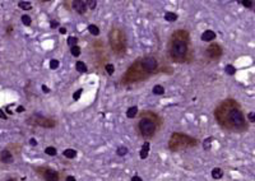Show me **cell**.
I'll return each instance as SVG.
<instances>
[{"mask_svg": "<svg viewBox=\"0 0 255 181\" xmlns=\"http://www.w3.org/2000/svg\"><path fill=\"white\" fill-rule=\"evenodd\" d=\"M20 20H22V23L24 24V26H31V23H32V19H31V17L30 15H27V14H23L22 17H20Z\"/></svg>", "mask_w": 255, "mask_h": 181, "instance_id": "obj_23", "label": "cell"}, {"mask_svg": "<svg viewBox=\"0 0 255 181\" xmlns=\"http://www.w3.org/2000/svg\"><path fill=\"white\" fill-rule=\"evenodd\" d=\"M88 32L92 34V36H98V34H100V28L96 26V24H89V26H88Z\"/></svg>", "mask_w": 255, "mask_h": 181, "instance_id": "obj_19", "label": "cell"}, {"mask_svg": "<svg viewBox=\"0 0 255 181\" xmlns=\"http://www.w3.org/2000/svg\"><path fill=\"white\" fill-rule=\"evenodd\" d=\"M149 154V143L148 142H144L140 148V153H139V157H140L142 159H145L147 157H148Z\"/></svg>", "mask_w": 255, "mask_h": 181, "instance_id": "obj_13", "label": "cell"}, {"mask_svg": "<svg viewBox=\"0 0 255 181\" xmlns=\"http://www.w3.org/2000/svg\"><path fill=\"white\" fill-rule=\"evenodd\" d=\"M131 181H143L140 176H133L131 177Z\"/></svg>", "mask_w": 255, "mask_h": 181, "instance_id": "obj_42", "label": "cell"}, {"mask_svg": "<svg viewBox=\"0 0 255 181\" xmlns=\"http://www.w3.org/2000/svg\"><path fill=\"white\" fill-rule=\"evenodd\" d=\"M50 27H51V28H58V27H59V22H56V20H51V22H50Z\"/></svg>", "mask_w": 255, "mask_h": 181, "instance_id": "obj_35", "label": "cell"}, {"mask_svg": "<svg viewBox=\"0 0 255 181\" xmlns=\"http://www.w3.org/2000/svg\"><path fill=\"white\" fill-rule=\"evenodd\" d=\"M41 88H42V90H44V93H48V92H50V90H51V89H50V88H48V87H47L46 84H42V86H41Z\"/></svg>", "mask_w": 255, "mask_h": 181, "instance_id": "obj_37", "label": "cell"}, {"mask_svg": "<svg viewBox=\"0 0 255 181\" xmlns=\"http://www.w3.org/2000/svg\"><path fill=\"white\" fill-rule=\"evenodd\" d=\"M63 154H64V157L72 159V158L77 157V151L75 149H73V148H68V149H65V151L63 152Z\"/></svg>", "mask_w": 255, "mask_h": 181, "instance_id": "obj_15", "label": "cell"}, {"mask_svg": "<svg viewBox=\"0 0 255 181\" xmlns=\"http://www.w3.org/2000/svg\"><path fill=\"white\" fill-rule=\"evenodd\" d=\"M59 33H60V34H65L66 33V28H65V27H60V28H59Z\"/></svg>", "mask_w": 255, "mask_h": 181, "instance_id": "obj_39", "label": "cell"}, {"mask_svg": "<svg viewBox=\"0 0 255 181\" xmlns=\"http://www.w3.org/2000/svg\"><path fill=\"white\" fill-rule=\"evenodd\" d=\"M30 144L33 145V147H36V145H37V140H36L34 138H31V139H30Z\"/></svg>", "mask_w": 255, "mask_h": 181, "instance_id": "obj_38", "label": "cell"}, {"mask_svg": "<svg viewBox=\"0 0 255 181\" xmlns=\"http://www.w3.org/2000/svg\"><path fill=\"white\" fill-rule=\"evenodd\" d=\"M165 19L167 22H175V20H177V14L174 12H167L165 14Z\"/></svg>", "mask_w": 255, "mask_h": 181, "instance_id": "obj_20", "label": "cell"}, {"mask_svg": "<svg viewBox=\"0 0 255 181\" xmlns=\"http://www.w3.org/2000/svg\"><path fill=\"white\" fill-rule=\"evenodd\" d=\"M45 153H46L47 156H51V157H55V156L58 154V149L55 147H47L45 149Z\"/></svg>", "mask_w": 255, "mask_h": 181, "instance_id": "obj_22", "label": "cell"}, {"mask_svg": "<svg viewBox=\"0 0 255 181\" xmlns=\"http://www.w3.org/2000/svg\"><path fill=\"white\" fill-rule=\"evenodd\" d=\"M110 46L112 51L117 55H121L125 53L126 48V36H125L124 31L119 28H112L110 31Z\"/></svg>", "mask_w": 255, "mask_h": 181, "instance_id": "obj_4", "label": "cell"}, {"mask_svg": "<svg viewBox=\"0 0 255 181\" xmlns=\"http://www.w3.org/2000/svg\"><path fill=\"white\" fill-rule=\"evenodd\" d=\"M78 38L77 37H74V36H70L66 40V43H68V46H70V47H73V46H77V43H78Z\"/></svg>", "mask_w": 255, "mask_h": 181, "instance_id": "obj_25", "label": "cell"}, {"mask_svg": "<svg viewBox=\"0 0 255 181\" xmlns=\"http://www.w3.org/2000/svg\"><path fill=\"white\" fill-rule=\"evenodd\" d=\"M72 6L78 14H84L87 9H88L87 8V3L84 0H74V1H72Z\"/></svg>", "mask_w": 255, "mask_h": 181, "instance_id": "obj_10", "label": "cell"}, {"mask_svg": "<svg viewBox=\"0 0 255 181\" xmlns=\"http://www.w3.org/2000/svg\"><path fill=\"white\" fill-rule=\"evenodd\" d=\"M75 69L79 73H82V74L83 73H87V70H88V69H87V65L83 61H77L75 62Z\"/></svg>", "mask_w": 255, "mask_h": 181, "instance_id": "obj_18", "label": "cell"}, {"mask_svg": "<svg viewBox=\"0 0 255 181\" xmlns=\"http://www.w3.org/2000/svg\"><path fill=\"white\" fill-rule=\"evenodd\" d=\"M12 29H13V28H12V26L8 27V28H6V33H12Z\"/></svg>", "mask_w": 255, "mask_h": 181, "instance_id": "obj_43", "label": "cell"}, {"mask_svg": "<svg viewBox=\"0 0 255 181\" xmlns=\"http://www.w3.org/2000/svg\"><path fill=\"white\" fill-rule=\"evenodd\" d=\"M198 144V140L194 138L189 137V135H184L180 133H174L170 138L169 147L172 152H179L181 149L195 147Z\"/></svg>", "mask_w": 255, "mask_h": 181, "instance_id": "obj_2", "label": "cell"}, {"mask_svg": "<svg viewBox=\"0 0 255 181\" xmlns=\"http://www.w3.org/2000/svg\"><path fill=\"white\" fill-rule=\"evenodd\" d=\"M65 181H77L74 176H66L65 177Z\"/></svg>", "mask_w": 255, "mask_h": 181, "instance_id": "obj_41", "label": "cell"}, {"mask_svg": "<svg viewBox=\"0 0 255 181\" xmlns=\"http://www.w3.org/2000/svg\"><path fill=\"white\" fill-rule=\"evenodd\" d=\"M138 65L145 74H149V73H153L158 68V61L155 56H144L138 61Z\"/></svg>", "mask_w": 255, "mask_h": 181, "instance_id": "obj_7", "label": "cell"}, {"mask_svg": "<svg viewBox=\"0 0 255 181\" xmlns=\"http://www.w3.org/2000/svg\"><path fill=\"white\" fill-rule=\"evenodd\" d=\"M225 72H226L228 75H235V73H236V68L233 67V65L228 64V65H226V67H225Z\"/></svg>", "mask_w": 255, "mask_h": 181, "instance_id": "obj_24", "label": "cell"}, {"mask_svg": "<svg viewBox=\"0 0 255 181\" xmlns=\"http://www.w3.org/2000/svg\"><path fill=\"white\" fill-rule=\"evenodd\" d=\"M138 114V107L137 106H131L129 107L128 111H126V117H129V119H134L135 116H137Z\"/></svg>", "mask_w": 255, "mask_h": 181, "instance_id": "obj_16", "label": "cell"}, {"mask_svg": "<svg viewBox=\"0 0 255 181\" xmlns=\"http://www.w3.org/2000/svg\"><path fill=\"white\" fill-rule=\"evenodd\" d=\"M222 54H223V50H222V47L219 46L218 43H211L208 46V48H207V55L211 59H213V60L221 58Z\"/></svg>", "mask_w": 255, "mask_h": 181, "instance_id": "obj_8", "label": "cell"}, {"mask_svg": "<svg viewBox=\"0 0 255 181\" xmlns=\"http://www.w3.org/2000/svg\"><path fill=\"white\" fill-rule=\"evenodd\" d=\"M212 177L214 180H219L223 177V170L219 168V167H214V168L212 170Z\"/></svg>", "mask_w": 255, "mask_h": 181, "instance_id": "obj_14", "label": "cell"}, {"mask_svg": "<svg viewBox=\"0 0 255 181\" xmlns=\"http://www.w3.org/2000/svg\"><path fill=\"white\" fill-rule=\"evenodd\" d=\"M5 181H17L15 179H8V180H5Z\"/></svg>", "mask_w": 255, "mask_h": 181, "instance_id": "obj_44", "label": "cell"}, {"mask_svg": "<svg viewBox=\"0 0 255 181\" xmlns=\"http://www.w3.org/2000/svg\"><path fill=\"white\" fill-rule=\"evenodd\" d=\"M105 70H106V73L109 75H112L114 73H115V67L112 64H106L105 65Z\"/></svg>", "mask_w": 255, "mask_h": 181, "instance_id": "obj_28", "label": "cell"}, {"mask_svg": "<svg viewBox=\"0 0 255 181\" xmlns=\"http://www.w3.org/2000/svg\"><path fill=\"white\" fill-rule=\"evenodd\" d=\"M24 111H26V109H24L23 106H18V107H17V112L20 114V112H24Z\"/></svg>", "mask_w": 255, "mask_h": 181, "instance_id": "obj_40", "label": "cell"}, {"mask_svg": "<svg viewBox=\"0 0 255 181\" xmlns=\"http://www.w3.org/2000/svg\"><path fill=\"white\" fill-rule=\"evenodd\" d=\"M214 116L222 128L231 131H245L247 130V124L245 121L240 106L233 100H226L214 111Z\"/></svg>", "mask_w": 255, "mask_h": 181, "instance_id": "obj_1", "label": "cell"}, {"mask_svg": "<svg viewBox=\"0 0 255 181\" xmlns=\"http://www.w3.org/2000/svg\"><path fill=\"white\" fill-rule=\"evenodd\" d=\"M82 92H83V88H79V89L74 93V95H73V100H74V101H78V100L80 98V96H82Z\"/></svg>", "mask_w": 255, "mask_h": 181, "instance_id": "obj_32", "label": "cell"}, {"mask_svg": "<svg viewBox=\"0 0 255 181\" xmlns=\"http://www.w3.org/2000/svg\"><path fill=\"white\" fill-rule=\"evenodd\" d=\"M138 129L144 138H151L155 135L156 130H157L156 121L151 119V117H148L147 115L145 116H142L139 123H138Z\"/></svg>", "mask_w": 255, "mask_h": 181, "instance_id": "obj_5", "label": "cell"}, {"mask_svg": "<svg viewBox=\"0 0 255 181\" xmlns=\"http://www.w3.org/2000/svg\"><path fill=\"white\" fill-rule=\"evenodd\" d=\"M152 92H153V95H156V96H162L163 93H165V88H163V86L157 84L152 88Z\"/></svg>", "mask_w": 255, "mask_h": 181, "instance_id": "obj_17", "label": "cell"}, {"mask_svg": "<svg viewBox=\"0 0 255 181\" xmlns=\"http://www.w3.org/2000/svg\"><path fill=\"white\" fill-rule=\"evenodd\" d=\"M247 120H249V123H254L255 121V114L253 112V111L247 114Z\"/></svg>", "mask_w": 255, "mask_h": 181, "instance_id": "obj_34", "label": "cell"}, {"mask_svg": "<svg viewBox=\"0 0 255 181\" xmlns=\"http://www.w3.org/2000/svg\"><path fill=\"white\" fill-rule=\"evenodd\" d=\"M128 152H129V151H128V148H126V147H119V148L116 149L117 156H120V157H121V156H126V154H128Z\"/></svg>", "mask_w": 255, "mask_h": 181, "instance_id": "obj_29", "label": "cell"}, {"mask_svg": "<svg viewBox=\"0 0 255 181\" xmlns=\"http://www.w3.org/2000/svg\"><path fill=\"white\" fill-rule=\"evenodd\" d=\"M240 4L244 5L245 8H249V9H253V6H254V3H253V1H240Z\"/></svg>", "mask_w": 255, "mask_h": 181, "instance_id": "obj_33", "label": "cell"}, {"mask_svg": "<svg viewBox=\"0 0 255 181\" xmlns=\"http://www.w3.org/2000/svg\"><path fill=\"white\" fill-rule=\"evenodd\" d=\"M59 65H60V62H59L58 59H51V60H50V69H51V70L58 69Z\"/></svg>", "mask_w": 255, "mask_h": 181, "instance_id": "obj_27", "label": "cell"}, {"mask_svg": "<svg viewBox=\"0 0 255 181\" xmlns=\"http://www.w3.org/2000/svg\"><path fill=\"white\" fill-rule=\"evenodd\" d=\"M87 3V8L88 9H95L96 8V5H97V1L96 0H88V1H86Z\"/></svg>", "mask_w": 255, "mask_h": 181, "instance_id": "obj_30", "label": "cell"}, {"mask_svg": "<svg viewBox=\"0 0 255 181\" xmlns=\"http://www.w3.org/2000/svg\"><path fill=\"white\" fill-rule=\"evenodd\" d=\"M40 173L42 175L45 181H59L60 180V175L58 171L51 168H40Z\"/></svg>", "mask_w": 255, "mask_h": 181, "instance_id": "obj_9", "label": "cell"}, {"mask_svg": "<svg viewBox=\"0 0 255 181\" xmlns=\"http://www.w3.org/2000/svg\"><path fill=\"white\" fill-rule=\"evenodd\" d=\"M189 51V46H188V41L185 40H180V38H174L170 42V47H169V54L171 59L174 61H183L185 60Z\"/></svg>", "mask_w": 255, "mask_h": 181, "instance_id": "obj_3", "label": "cell"}, {"mask_svg": "<svg viewBox=\"0 0 255 181\" xmlns=\"http://www.w3.org/2000/svg\"><path fill=\"white\" fill-rule=\"evenodd\" d=\"M0 119H3V120H6V119H8V116H6L5 112H4V111H3L1 109H0Z\"/></svg>", "mask_w": 255, "mask_h": 181, "instance_id": "obj_36", "label": "cell"}, {"mask_svg": "<svg viewBox=\"0 0 255 181\" xmlns=\"http://www.w3.org/2000/svg\"><path fill=\"white\" fill-rule=\"evenodd\" d=\"M28 123L32 124V125H37V126L46 128V129L54 128L55 125H56V121H55L54 119H50V117L42 116V115H38V114L32 115V116L28 119Z\"/></svg>", "mask_w": 255, "mask_h": 181, "instance_id": "obj_6", "label": "cell"}, {"mask_svg": "<svg viewBox=\"0 0 255 181\" xmlns=\"http://www.w3.org/2000/svg\"><path fill=\"white\" fill-rule=\"evenodd\" d=\"M80 53H82V51H80V47L78 46V45H77V46L70 47V54H72L74 58H78L79 55H80Z\"/></svg>", "mask_w": 255, "mask_h": 181, "instance_id": "obj_26", "label": "cell"}, {"mask_svg": "<svg viewBox=\"0 0 255 181\" xmlns=\"http://www.w3.org/2000/svg\"><path fill=\"white\" fill-rule=\"evenodd\" d=\"M202 41H204V42H211V41H213V40H216V33H214V31H212V29H207V31H204L203 33H202Z\"/></svg>", "mask_w": 255, "mask_h": 181, "instance_id": "obj_12", "label": "cell"}, {"mask_svg": "<svg viewBox=\"0 0 255 181\" xmlns=\"http://www.w3.org/2000/svg\"><path fill=\"white\" fill-rule=\"evenodd\" d=\"M0 161L5 165H9V163L14 162V157H13V153L8 151V149H4V151L0 152Z\"/></svg>", "mask_w": 255, "mask_h": 181, "instance_id": "obj_11", "label": "cell"}, {"mask_svg": "<svg viewBox=\"0 0 255 181\" xmlns=\"http://www.w3.org/2000/svg\"><path fill=\"white\" fill-rule=\"evenodd\" d=\"M18 6H19V9H22V10H31L32 9V4H31L30 1H19L18 3Z\"/></svg>", "mask_w": 255, "mask_h": 181, "instance_id": "obj_21", "label": "cell"}, {"mask_svg": "<svg viewBox=\"0 0 255 181\" xmlns=\"http://www.w3.org/2000/svg\"><path fill=\"white\" fill-rule=\"evenodd\" d=\"M212 140H213V138H212V137H209L208 139H205L204 143H203L204 149H209V148H211V143H212Z\"/></svg>", "mask_w": 255, "mask_h": 181, "instance_id": "obj_31", "label": "cell"}]
</instances>
